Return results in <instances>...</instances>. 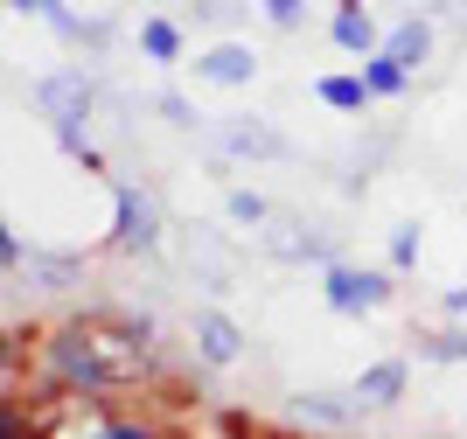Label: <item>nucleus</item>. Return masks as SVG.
Here are the masks:
<instances>
[{"label":"nucleus","instance_id":"f257e3e1","mask_svg":"<svg viewBox=\"0 0 467 439\" xmlns=\"http://www.w3.org/2000/svg\"><path fill=\"white\" fill-rule=\"evenodd\" d=\"M36 370L57 391H70V398H98V391H112V363H105V349H98V328L70 321V328H49L36 342Z\"/></svg>","mask_w":467,"mask_h":439},{"label":"nucleus","instance_id":"f03ea898","mask_svg":"<svg viewBox=\"0 0 467 439\" xmlns=\"http://www.w3.org/2000/svg\"><path fill=\"white\" fill-rule=\"evenodd\" d=\"M390 293H398V279L390 272H377V266H342V258H328L321 266V300L335 307V314H370V307H384Z\"/></svg>","mask_w":467,"mask_h":439},{"label":"nucleus","instance_id":"7ed1b4c3","mask_svg":"<svg viewBox=\"0 0 467 439\" xmlns=\"http://www.w3.org/2000/svg\"><path fill=\"white\" fill-rule=\"evenodd\" d=\"M112 210H119V224H112V245H119V251H147V245H161V203H154V195L112 189Z\"/></svg>","mask_w":467,"mask_h":439},{"label":"nucleus","instance_id":"20e7f679","mask_svg":"<svg viewBox=\"0 0 467 439\" xmlns=\"http://www.w3.org/2000/svg\"><path fill=\"white\" fill-rule=\"evenodd\" d=\"M405 383H411V363H405V356H384V363H370L363 377H356L349 398L363 404V412H390V404L405 398Z\"/></svg>","mask_w":467,"mask_h":439},{"label":"nucleus","instance_id":"39448f33","mask_svg":"<svg viewBox=\"0 0 467 439\" xmlns=\"http://www.w3.org/2000/svg\"><path fill=\"white\" fill-rule=\"evenodd\" d=\"M195 77H202V84L237 91V84H252V77H258V57L244 49V42H216V49H202V57H195Z\"/></svg>","mask_w":467,"mask_h":439},{"label":"nucleus","instance_id":"423d86ee","mask_svg":"<svg viewBox=\"0 0 467 439\" xmlns=\"http://www.w3.org/2000/svg\"><path fill=\"white\" fill-rule=\"evenodd\" d=\"M195 356H202V363H216V370L244 356V335H237L231 314H216V307H202V314H195Z\"/></svg>","mask_w":467,"mask_h":439},{"label":"nucleus","instance_id":"0eeeda50","mask_svg":"<svg viewBox=\"0 0 467 439\" xmlns=\"http://www.w3.org/2000/svg\"><path fill=\"white\" fill-rule=\"evenodd\" d=\"M36 98L49 105V126H78L84 112H91V84H84L78 70H63V77H42Z\"/></svg>","mask_w":467,"mask_h":439},{"label":"nucleus","instance_id":"6e6552de","mask_svg":"<svg viewBox=\"0 0 467 439\" xmlns=\"http://www.w3.org/2000/svg\"><path fill=\"white\" fill-rule=\"evenodd\" d=\"M335 42H342V49H349V57H377V49H384V36H377V21H370V7H363V0H335Z\"/></svg>","mask_w":467,"mask_h":439},{"label":"nucleus","instance_id":"1a4fd4ad","mask_svg":"<svg viewBox=\"0 0 467 439\" xmlns=\"http://www.w3.org/2000/svg\"><path fill=\"white\" fill-rule=\"evenodd\" d=\"M384 57L405 63V70H419V63L432 57V28H426V21H398V28L384 36Z\"/></svg>","mask_w":467,"mask_h":439},{"label":"nucleus","instance_id":"9d476101","mask_svg":"<svg viewBox=\"0 0 467 439\" xmlns=\"http://www.w3.org/2000/svg\"><path fill=\"white\" fill-rule=\"evenodd\" d=\"M140 57H147V63H182V21L147 15V21H140Z\"/></svg>","mask_w":467,"mask_h":439},{"label":"nucleus","instance_id":"9b49d317","mask_svg":"<svg viewBox=\"0 0 467 439\" xmlns=\"http://www.w3.org/2000/svg\"><path fill=\"white\" fill-rule=\"evenodd\" d=\"M314 91H321V105H335V112H363V105H370V84H363V70L356 77H321V84H314Z\"/></svg>","mask_w":467,"mask_h":439},{"label":"nucleus","instance_id":"f8f14e48","mask_svg":"<svg viewBox=\"0 0 467 439\" xmlns=\"http://www.w3.org/2000/svg\"><path fill=\"white\" fill-rule=\"evenodd\" d=\"M363 404L356 398H293V419L300 425H349Z\"/></svg>","mask_w":467,"mask_h":439},{"label":"nucleus","instance_id":"ddd939ff","mask_svg":"<svg viewBox=\"0 0 467 439\" xmlns=\"http://www.w3.org/2000/svg\"><path fill=\"white\" fill-rule=\"evenodd\" d=\"M363 84H370V98H405L411 70H405V63H390L384 49H377V57H363Z\"/></svg>","mask_w":467,"mask_h":439},{"label":"nucleus","instance_id":"4468645a","mask_svg":"<svg viewBox=\"0 0 467 439\" xmlns=\"http://www.w3.org/2000/svg\"><path fill=\"white\" fill-rule=\"evenodd\" d=\"M223 210H231V224H244V230H265V224H273V203H265L258 189H231V195H223Z\"/></svg>","mask_w":467,"mask_h":439},{"label":"nucleus","instance_id":"2eb2a0df","mask_svg":"<svg viewBox=\"0 0 467 439\" xmlns=\"http://www.w3.org/2000/svg\"><path fill=\"white\" fill-rule=\"evenodd\" d=\"M223 147L231 153H286V140L265 133V126H223Z\"/></svg>","mask_w":467,"mask_h":439},{"label":"nucleus","instance_id":"dca6fc26","mask_svg":"<svg viewBox=\"0 0 467 439\" xmlns=\"http://www.w3.org/2000/svg\"><path fill=\"white\" fill-rule=\"evenodd\" d=\"M411 258H419V224H398L390 230V272H405Z\"/></svg>","mask_w":467,"mask_h":439},{"label":"nucleus","instance_id":"f3484780","mask_svg":"<svg viewBox=\"0 0 467 439\" xmlns=\"http://www.w3.org/2000/svg\"><path fill=\"white\" fill-rule=\"evenodd\" d=\"M154 112L168 119V126H195V105H189L182 91H161V98H154Z\"/></svg>","mask_w":467,"mask_h":439},{"label":"nucleus","instance_id":"a211bd4d","mask_svg":"<svg viewBox=\"0 0 467 439\" xmlns=\"http://www.w3.org/2000/svg\"><path fill=\"white\" fill-rule=\"evenodd\" d=\"M258 7H265L273 28H300V15H307V0H258Z\"/></svg>","mask_w":467,"mask_h":439},{"label":"nucleus","instance_id":"6ab92c4d","mask_svg":"<svg viewBox=\"0 0 467 439\" xmlns=\"http://www.w3.org/2000/svg\"><path fill=\"white\" fill-rule=\"evenodd\" d=\"M91 439H154V433H147V425H98Z\"/></svg>","mask_w":467,"mask_h":439},{"label":"nucleus","instance_id":"aec40b11","mask_svg":"<svg viewBox=\"0 0 467 439\" xmlns=\"http://www.w3.org/2000/svg\"><path fill=\"white\" fill-rule=\"evenodd\" d=\"M7 439H21V419H15V412H7Z\"/></svg>","mask_w":467,"mask_h":439},{"label":"nucleus","instance_id":"412c9836","mask_svg":"<svg viewBox=\"0 0 467 439\" xmlns=\"http://www.w3.org/2000/svg\"><path fill=\"white\" fill-rule=\"evenodd\" d=\"M7 7H15V15H28V7H36V0H7Z\"/></svg>","mask_w":467,"mask_h":439}]
</instances>
